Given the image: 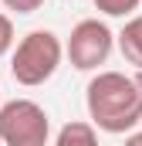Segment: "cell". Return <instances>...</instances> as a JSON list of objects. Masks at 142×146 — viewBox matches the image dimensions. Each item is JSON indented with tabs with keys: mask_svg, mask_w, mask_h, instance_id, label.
Here are the masks:
<instances>
[{
	"mask_svg": "<svg viewBox=\"0 0 142 146\" xmlns=\"http://www.w3.org/2000/svg\"><path fill=\"white\" fill-rule=\"evenodd\" d=\"M85 106L91 126L108 136L132 133L142 122V92L125 72H98L85 88Z\"/></svg>",
	"mask_w": 142,
	"mask_h": 146,
	"instance_id": "cell-1",
	"label": "cell"
},
{
	"mask_svg": "<svg viewBox=\"0 0 142 146\" xmlns=\"http://www.w3.org/2000/svg\"><path fill=\"white\" fill-rule=\"evenodd\" d=\"M95 7L105 17H132L142 7V0H95Z\"/></svg>",
	"mask_w": 142,
	"mask_h": 146,
	"instance_id": "cell-7",
	"label": "cell"
},
{
	"mask_svg": "<svg viewBox=\"0 0 142 146\" xmlns=\"http://www.w3.org/2000/svg\"><path fill=\"white\" fill-rule=\"evenodd\" d=\"M64 61V44L54 31H31L17 41V48L10 51V75L17 85L24 88H37L44 85L51 75L61 68Z\"/></svg>",
	"mask_w": 142,
	"mask_h": 146,
	"instance_id": "cell-2",
	"label": "cell"
},
{
	"mask_svg": "<svg viewBox=\"0 0 142 146\" xmlns=\"http://www.w3.org/2000/svg\"><path fill=\"white\" fill-rule=\"evenodd\" d=\"M112 48H115L112 27L105 21H98V17H85V21H78L71 27L68 44H64V58L78 72H95V68H102L108 61Z\"/></svg>",
	"mask_w": 142,
	"mask_h": 146,
	"instance_id": "cell-4",
	"label": "cell"
},
{
	"mask_svg": "<svg viewBox=\"0 0 142 146\" xmlns=\"http://www.w3.org/2000/svg\"><path fill=\"white\" fill-rule=\"evenodd\" d=\"M3 7L14 10V14H34V10L44 7V0H3Z\"/></svg>",
	"mask_w": 142,
	"mask_h": 146,
	"instance_id": "cell-9",
	"label": "cell"
},
{
	"mask_svg": "<svg viewBox=\"0 0 142 146\" xmlns=\"http://www.w3.org/2000/svg\"><path fill=\"white\" fill-rule=\"evenodd\" d=\"M125 146H142V129L139 133H129V136H125Z\"/></svg>",
	"mask_w": 142,
	"mask_h": 146,
	"instance_id": "cell-10",
	"label": "cell"
},
{
	"mask_svg": "<svg viewBox=\"0 0 142 146\" xmlns=\"http://www.w3.org/2000/svg\"><path fill=\"white\" fill-rule=\"evenodd\" d=\"M135 85H139V92H142V72H139V78H135Z\"/></svg>",
	"mask_w": 142,
	"mask_h": 146,
	"instance_id": "cell-11",
	"label": "cell"
},
{
	"mask_svg": "<svg viewBox=\"0 0 142 146\" xmlns=\"http://www.w3.org/2000/svg\"><path fill=\"white\" fill-rule=\"evenodd\" d=\"M14 41H17V37H14V21H10L7 14H0V58L14 51Z\"/></svg>",
	"mask_w": 142,
	"mask_h": 146,
	"instance_id": "cell-8",
	"label": "cell"
},
{
	"mask_svg": "<svg viewBox=\"0 0 142 146\" xmlns=\"http://www.w3.org/2000/svg\"><path fill=\"white\" fill-rule=\"evenodd\" d=\"M54 146H102L98 143V129L85 119H74V122H64L54 136Z\"/></svg>",
	"mask_w": 142,
	"mask_h": 146,
	"instance_id": "cell-6",
	"label": "cell"
},
{
	"mask_svg": "<svg viewBox=\"0 0 142 146\" xmlns=\"http://www.w3.org/2000/svg\"><path fill=\"white\" fill-rule=\"evenodd\" d=\"M51 119L34 99H10L0 106V146H47Z\"/></svg>",
	"mask_w": 142,
	"mask_h": 146,
	"instance_id": "cell-3",
	"label": "cell"
},
{
	"mask_svg": "<svg viewBox=\"0 0 142 146\" xmlns=\"http://www.w3.org/2000/svg\"><path fill=\"white\" fill-rule=\"evenodd\" d=\"M115 44H118L122 58H125L132 68H139V72H142V14L125 17L122 31L115 34Z\"/></svg>",
	"mask_w": 142,
	"mask_h": 146,
	"instance_id": "cell-5",
	"label": "cell"
}]
</instances>
